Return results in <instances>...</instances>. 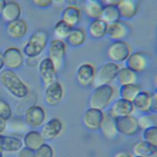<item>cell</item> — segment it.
<instances>
[{
    "label": "cell",
    "instance_id": "6da1fadb",
    "mask_svg": "<svg viewBox=\"0 0 157 157\" xmlns=\"http://www.w3.org/2000/svg\"><path fill=\"white\" fill-rule=\"evenodd\" d=\"M0 82L4 88L16 98L23 99L29 94L28 85L13 70H2L0 73Z\"/></svg>",
    "mask_w": 157,
    "mask_h": 157
},
{
    "label": "cell",
    "instance_id": "7a4b0ae2",
    "mask_svg": "<svg viewBox=\"0 0 157 157\" xmlns=\"http://www.w3.org/2000/svg\"><path fill=\"white\" fill-rule=\"evenodd\" d=\"M48 43V32L44 29H37L31 34L21 51L26 57L37 58L47 47Z\"/></svg>",
    "mask_w": 157,
    "mask_h": 157
},
{
    "label": "cell",
    "instance_id": "3957f363",
    "mask_svg": "<svg viewBox=\"0 0 157 157\" xmlns=\"http://www.w3.org/2000/svg\"><path fill=\"white\" fill-rule=\"evenodd\" d=\"M114 93V88L110 84L95 86L89 97V107L101 110L105 109L113 98Z\"/></svg>",
    "mask_w": 157,
    "mask_h": 157
},
{
    "label": "cell",
    "instance_id": "277c9868",
    "mask_svg": "<svg viewBox=\"0 0 157 157\" xmlns=\"http://www.w3.org/2000/svg\"><path fill=\"white\" fill-rule=\"evenodd\" d=\"M120 66L117 63L108 61L102 64L96 71L93 82L94 86L110 84L116 79Z\"/></svg>",
    "mask_w": 157,
    "mask_h": 157
},
{
    "label": "cell",
    "instance_id": "5b68a950",
    "mask_svg": "<svg viewBox=\"0 0 157 157\" xmlns=\"http://www.w3.org/2000/svg\"><path fill=\"white\" fill-rule=\"evenodd\" d=\"M47 54L58 72L63 69L66 55V44L64 40L57 39L50 40L47 46Z\"/></svg>",
    "mask_w": 157,
    "mask_h": 157
},
{
    "label": "cell",
    "instance_id": "8992f818",
    "mask_svg": "<svg viewBox=\"0 0 157 157\" xmlns=\"http://www.w3.org/2000/svg\"><path fill=\"white\" fill-rule=\"evenodd\" d=\"M106 53L109 61L117 64L125 62L131 53L130 46L124 40L112 41Z\"/></svg>",
    "mask_w": 157,
    "mask_h": 157
},
{
    "label": "cell",
    "instance_id": "52a82bcc",
    "mask_svg": "<svg viewBox=\"0 0 157 157\" xmlns=\"http://www.w3.org/2000/svg\"><path fill=\"white\" fill-rule=\"evenodd\" d=\"M38 71L40 80L44 88L58 80V71L53 62L48 56L39 61Z\"/></svg>",
    "mask_w": 157,
    "mask_h": 157
},
{
    "label": "cell",
    "instance_id": "ba28073f",
    "mask_svg": "<svg viewBox=\"0 0 157 157\" xmlns=\"http://www.w3.org/2000/svg\"><path fill=\"white\" fill-rule=\"evenodd\" d=\"M115 120L118 133L132 136L137 134L140 130L137 118L131 115L116 117Z\"/></svg>",
    "mask_w": 157,
    "mask_h": 157
},
{
    "label": "cell",
    "instance_id": "9c48e42d",
    "mask_svg": "<svg viewBox=\"0 0 157 157\" xmlns=\"http://www.w3.org/2000/svg\"><path fill=\"white\" fill-rule=\"evenodd\" d=\"M96 68L90 62L80 64L77 69L75 78L77 83L82 87H88L93 85Z\"/></svg>",
    "mask_w": 157,
    "mask_h": 157
},
{
    "label": "cell",
    "instance_id": "30bf717a",
    "mask_svg": "<svg viewBox=\"0 0 157 157\" xmlns=\"http://www.w3.org/2000/svg\"><path fill=\"white\" fill-rule=\"evenodd\" d=\"M4 66L6 69L15 70L20 68L25 61L24 55L19 48L9 47L2 52Z\"/></svg>",
    "mask_w": 157,
    "mask_h": 157
},
{
    "label": "cell",
    "instance_id": "8fae6325",
    "mask_svg": "<svg viewBox=\"0 0 157 157\" xmlns=\"http://www.w3.org/2000/svg\"><path fill=\"white\" fill-rule=\"evenodd\" d=\"M25 121L26 123L33 128L41 126L46 118V113L44 109L37 105L30 106L25 111Z\"/></svg>",
    "mask_w": 157,
    "mask_h": 157
},
{
    "label": "cell",
    "instance_id": "7c38bea8",
    "mask_svg": "<svg viewBox=\"0 0 157 157\" xmlns=\"http://www.w3.org/2000/svg\"><path fill=\"white\" fill-rule=\"evenodd\" d=\"M64 96V88L62 84L56 80L45 88L44 100L48 105L58 104Z\"/></svg>",
    "mask_w": 157,
    "mask_h": 157
},
{
    "label": "cell",
    "instance_id": "4fadbf2b",
    "mask_svg": "<svg viewBox=\"0 0 157 157\" xmlns=\"http://www.w3.org/2000/svg\"><path fill=\"white\" fill-rule=\"evenodd\" d=\"M104 117L102 110L88 108L82 116V122L84 126L90 130H98Z\"/></svg>",
    "mask_w": 157,
    "mask_h": 157
},
{
    "label": "cell",
    "instance_id": "5bb4252c",
    "mask_svg": "<svg viewBox=\"0 0 157 157\" xmlns=\"http://www.w3.org/2000/svg\"><path fill=\"white\" fill-rule=\"evenodd\" d=\"M125 66L136 73L145 71L148 66V61L146 55L139 51L131 53L125 61Z\"/></svg>",
    "mask_w": 157,
    "mask_h": 157
},
{
    "label": "cell",
    "instance_id": "9a60e30c",
    "mask_svg": "<svg viewBox=\"0 0 157 157\" xmlns=\"http://www.w3.org/2000/svg\"><path fill=\"white\" fill-rule=\"evenodd\" d=\"M6 33L8 37L13 40H19L25 37L28 30L26 21L20 18L6 23Z\"/></svg>",
    "mask_w": 157,
    "mask_h": 157
},
{
    "label": "cell",
    "instance_id": "2e32d148",
    "mask_svg": "<svg viewBox=\"0 0 157 157\" xmlns=\"http://www.w3.org/2000/svg\"><path fill=\"white\" fill-rule=\"evenodd\" d=\"M129 34V28L121 20L108 24L106 36L112 41L123 40Z\"/></svg>",
    "mask_w": 157,
    "mask_h": 157
},
{
    "label": "cell",
    "instance_id": "e0dca14e",
    "mask_svg": "<svg viewBox=\"0 0 157 157\" xmlns=\"http://www.w3.org/2000/svg\"><path fill=\"white\" fill-rule=\"evenodd\" d=\"M63 128V123L60 119L55 117L44 124L40 132L44 140H52L59 136L62 132Z\"/></svg>",
    "mask_w": 157,
    "mask_h": 157
},
{
    "label": "cell",
    "instance_id": "ac0fdd59",
    "mask_svg": "<svg viewBox=\"0 0 157 157\" xmlns=\"http://www.w3.org/2000/svg\"><path fill=\"white\" fill-rule=\"evenodd\" d=\"M134 110L132 101L119 98L111 105L108 113L114 118L130 115Z\"/></svg>",
    "mask_w": 157,
    "mask_h": 157
},
{
    "label": "cell",
    "instance_id": "d6986e66",
    "mask_svg": "<svg viewBox=\"0 0 157 157\" xmlns=\"http://www.w3.org/2000/svg\"><path fill=\"white\" fill-rule=\"evenodd\" d=\"M61 20L72 28L76 27L81 20V10L77 4L66 6L61 12Z\"/></svg>",
    "mask_w": 157,
    "mask_h": 157
},
{
    "label": "cell",
    "instance_id": "ffe728a7",
    "mask_svg": "<svg viewBox=\"0 0 157 157\" xmlns=\"http://www.w3.org/2000/svg\"><path fill=\"white\" fill-rule=\"evenodd\" d=\"M21 13L22 9L18 2L14 1H7L2 12L1 18L7 23L20 18Z\"/></svg>",
    "mask_w": 157,
    "mask_h": 157
},
{
    "label": "cell",
    "instance_id": "44dd1931",
    "mask_svg": "<svg viewBox=\"0 0 157 157\" xmlns=\"http://www.w3.org/2000/svg\"><path fill=\"white\" fill-rule=\"evenodd\" d=\"M107 25L100 18L91 20L87 28V33L91 39H101L107 34Z\"/></svg>",
    "mask_w": 157,
    "mask_h": 157
},
{
    "label": "cell",
    "instance_id": "7402d4cb",
    "mask_svg": "<svg viewBox=\"0 0 157 157\" xmlns=\"http://www.w3.org/2000/svg\"><path fill=\"white\" fill-rule=\"evenodd\" d=\"M99 129L105 138L110 140L115 139L118 134L115 118L108 112L104 113V118Z\"/></svg>",
    "mask_w": 157,
    "mask_h": 157
},
{
    "label": "cell",
    "instance_id": "603a6c76",
    "mask_svg": "<svg viewBox=\"0 0 157 157\" xmlns=\"http://www.w3.org/2000/svg\"><path fill=\"white\" fill-rule=\"evenodd\" d=\"M117 7L120 19L124 20L133 18L136 15L139 8L137 0H123Z\"/></svg>",
    "mask_w": 157,
    "mask_h": 157
},
{
    "label": "cell",
    "instance_id": "cb8c5ba5",
    "mask_svg": "<svg viewBox=\"0 0 157 157\" xmlns=\"http://www.w3.org/2000/svg\"><path fill=\"white\" fill-rule=\"evenodd\" d=\"M0 145L3 151L17 152L23 148V142L21 139L17 137L0 134Z\"/></svg>",
    "mask_w": 157,
    "mask_h": 157
},
{
    "label": "cell",
    "instance_id": "d4e9b609",
    "mask_svg": "<svg viewBox=\"0 0 157 157\" xmlns=\"http://www.w3.org/2000/svg\"><path fill=\"white\" fill-rule=\"evenodd\" d=\"M132 150L134 156L153 157L157 155V147L143 140L136 143Z\"/></svg>",
    "mask_w": 157,
    "mask_h": 157
},
{
    "label": "cell",
    "instance_id": "484cf974",
    "mask_svg": "<svg viewBox=\"0 0 157 157\" xmlns=\"http://www.w3.org/2000/svg\"><path fill=\"white\" fill-rule=\"evenodd\" d=\"M23 142L25 147L36 151L44 143V139L40 132L33 130L25 135Z\"/></svg>",
    "mask_w": 157,
    "mask_h": 157
},
{
    "label": "cell",
    "instance_id": "4316f807",
    "mask_svg": "<svg viewBox=\"0 0 157 157\" xmlns=\"http://www.w3.org/2000/svg\"><path fill=\"white\" fill-rule=\"evenodd\" d=\"M151 94L146 91H140L132 101L134 109L142 113H148Z\"/></svg>",
    "mask_w": 157,
    "mask_h": 157
},
{
    "label": "cell",
    "instance_id": "83f0119b",
    "mask_svg": "<svg viewBox=\"0 0 157 157\" xmlns=\"http://www.w3.org/2000/svg\"><path fill=\"white\" fill-rule=\"evenodd\" d=\"M86 36L85 31L80 28L74 27L72 29L66 39L67 44L72 47H78L84 44Z\"/></svg>",
    "mask_w": 157,
    "mask_h": 157
},
{
    "label": "cell",
    "instance_id": "f1b7e54d",
    "mask_svg": "<svg viewBox=\"0 0 157 157\" xmlns=\"http://www.w3.org/2000/svg\"><path fill=\"white\" fill-rule=\"evenodd\" d=\"M116 80L120 86L136 83L137 80V73L124 66L120 68Z\"/></svg>",
    "mask_w": 157,
    "mask_h": 157
},
{
    "label": "cell",
    "instance_id": "f546056e",
    "mask_svg": "<svg viewBox=\"0 0 157 157\" xmlns=\"http://www.w3.org/2000/svg\"><path fill=\"white\" fill-rule=\"evenodd\" d=\"M104 4L101 1H85L84 12L85 15L91 20L101 17Z\"/></svg>",
    "mask_w": 157,
    "mask_h": 157
},
{
    "label": "cell",
    "instance_id": "4dcf8cb0",
    "mask_svg": "<svg viewBox=\"0 0 157 157\" xmlns=\"http://www.w3.org/2000/svg\"><path fill=\"white\" fill-rule=\"evenodd\" d=\"M100 18L107 24L121 20L118 7L111 5H104Z\"/></svg>",
    "mask_w": 157,
    "mask_h": 157
},
{
    "label": "cell",
    "instance_id": "1f68e13d",
    "mask_svg": "<svg viewBox=\"0 0 157 157\" xmlns=\"http://www.w3.org/2000/svg\"><path fill=\"white\" fill-rule=\"evenodd\" d=\"M140 91V86L138 85L132 83L120 86L118 94L120 98L132 101Z\"/></svg>",
    "mask_w": 157,
    "mask_h": 157
},
{
    "label": "cell",
    "instance_id": "d6a6232c",
    "mask_svg": "<svg viewBox=\"0 0 157 157\" xmlns=\"http://www.w3.org/2000/svg\"><path fill=\"white\" fill-rule=\"evenodd\" d=\"M73 28L65 23L62 20L58 21L53 28V34L55 39L64 40L68 37Z\"/></svg>",
    "mask_w": 157,
    "mask_h": 157
},
{
    "label": "cell",
    "instance_id": "836d02e7",
    "mask_svg": "<svg viewBox=\"0 0 157 157\" xmlns=\"http://www.w3.org/2000/svg\"><path fill=\"white\" fill-rule=\"evenodd\" d=\"M142 137L143 140L157 147V126H150L143 129Z\"/></svg>",
    "mask_w": 157,
    "mask_h": 157
},
{
    "label": "cell",
    "instance_id": "e575fe53",
    "mask_svg": "<svg viewBox=\"0 0 157 157\" xmlns=\"http://www.w3.org/2000/svg\"><path fill=\"white\" fill-rule=\"evenodd\" d=\"M12 110L9 104L4 99H0V117L6 120L12 118Z\"/></svg>",
    "mask_w": 157,
    "mask_h": 157
},
{
    "label": "cell",
    "instance_id": "d590c367",
    "mask_svg": "<svg viewBox=\"0 0 157 157\" xmlns=\"http://www.w3.org/2000/svg\"><path fill=\"white\" fill-rule=\"evenodd\" d=\"M36 157H54V150L51 145L44 143L36 151Z\"/></svg>",
    "mask_w": 157,
    "mask_h": 157
},
{
    "label": "cell",
    "instance_id": "8d00e7d4",
    "mask_svg": "<svg viewBox=\"0 0 157 157\" xmlns=\"http://www.w3.org/2000/svg\"><path fill=\"white\" fill-rule=\"evenodd\" d=\"M138 124L140 129H144L150 126H153V121L150 113H147L137 118Z\"/></svg>",
    "mask_w": 157,
    "mask_h": 157
},
{
    "label": "cell",
    "instance_id": "74e56055",
    "mask_svg": "<svg viewBox=\"0 0 157 157\" xmlns=\"http://www.w3.org/2000/svg\"><path fill=\"white\" fill-rule=\"evenodd\" d=\"M32 4L40 9H47L53 5L52 0H31Z\"/></svg>",
    "mask_w": 157,
    "mask_h": 157
},
{
    "label": "cell",
    "instance_id": "f35d334b",
    "mask_svg": "<svg viewBox=\"0 0 157 157\" xmlns=\"http://www.w3.org/2000/svg\"><path fill=\"white\" fill-rule=\"evenodd\" d=\"M17 157H36V151L26 147H24L18 151Z\"/></svg>",
    "mask_w": 157,
    "mask_h": 157
},
{
    "label": "cell",
    "instance_id": "ab89813d",
    "mask_svg": "<svg viewBox=\"0 0 157 157\" xmlns=\"http://www.w3.org/2000/svg\"><path fill=\"white\" fill-rule=\"evenodd\" d=\"M149 112L151 113H157V93L155 92L151 94Z\"/></svg>",
    "mask_w": 157,
    "mask_h": 157
},
{
    "label": "cell",
    "instance_id": "60d3db41",
    "mask_svg": "<svg viewBox=\"0 0 157 157\" xmlns=\"http://www.w3.org/2000/svg\"><path fill=\"white\" fill-rule=\"evenodd\" d=\"M25 62L26 66H28V67H33L38 66L39 61L37 59V58L26 57Z\"/></svg>",
    "mask_w": 157,
    "mask_h": 157
},
{
    "label": "cell",
    "instance_id": "b9f144b4",
    "mask_svg": "<svg viewBox=\"0 0 157 157\" xmlns=\"http://www.w3.org/2000/svg\"><path fill=\"white\" fill-rule=\"evenodd\" d=\"M123 0H102V2L104 5H111L118 6Z\"/></svg>",
    "mask_w": 157,
    "mask_h": 157
},
{
    "label": "cell",
    "instance_id": "7bdbcfd3",
    "mask_svg": "<svg viewBox=\"0 0 157 157\" xmlns=\"http://www.w3.org/2000/svg\"><path fill=\"white\" fill-rule=\"evenodd\" d=\"M7 120L0 117V134L3 133L7 127Z\"/></svg>",
    "mask_w": 157,
    "mask_h": 157
},
{
    "label": "cell",
    "instance_id": "ee69618b",
    "mask_svg": "<svg viewBox=\"0 0 157 157\" xmlns=\"http://www.w3.org/2000/svg\"><path fill=\"white\" fill-rule=\"evenodd\" d=\"M113 157H132V156L126 151H120L116 153Z\"/></svg>",
    "mask_w": 157,
    "mask_h": 157
},
{
    "label": "cell",
    "instance_id": "f6af8a7d",
    "mask_svg": "<svg viewBox=\"0 0 157 157\" xmlns=\"http://www.w3.org/2000/svg\"><path fill=\"white\" fill-rule=\"evenodd\" d=\"M53 4H55L57 6H61L67 2V0H52Z\"/></svg>",
    "mask_w": 157,
    "mask_h": 157
},
{
    "label": "cell",
    "instance_id": "bcb514c9",
    "mask_svg": "<svg viewBox=\"0 0 157 157\" xmlns=\"http://www.w3.org/2000/svg\"><path fill=\"white\" fill-rule=\"evenodd\" d=\"M4 57L2 52H0V71L3 70L4 67Z\"/></svg>",
    "mask_w": 157,
    "mask_h": 157
},
{
    "label": "cell",
    "instance_id": "7dc6e473",
    "mask_svg": "<svg viewBox=\"0 0 157 157\" xmlns=\"http://www.w3.org/2000/svg\"><path fill=\"white\" fill-rule=\"evenodd\" d=\"M6 2H7L6 0H0V17Z\"/></svg>",
    "mask_w": 157,
    "mask_h": 157
},
{
    "label": "cell",
    "instance_id": "c3c4849f",
    "mask_svg": "<svg viewBox=\"0 0 157 157\" xmlns=\"http://www.w3.org/2000/svg\"><path fill=\"white\" fill-rule=\"evenodd\" d=\"M150 113L151 115L153 125L157 126V113Z\"/></svg>",
    "mask_w": 157,
    "mask_h": 157
},
{
    "label": "cell",
    "instance_id": "681fc988",
    "mask_svg": "<svg viewBox=\"0 0 157 157\" xmlns=\"http://www.w3.org/2000/svg\"><path fill=\"white\" fill-rule=\"evenodd\" d=\"M153 87L155 90V92L157 93V74L155 75L153 80Z\"/></svg>",
    "mask_w": 157,
    "mask_h": 157
},
{
    "label": "cell",
    "instance_id": "f907efd6",
    "mask_svg": "<svg viewBox=\"0 0 157 157\" xmlns=\"http://www.w3.org/2000/svg\"><path fill=\"white\" fill-rule=\"evenodd\" d=\"M79 0H67V2L69 4H77Z\"/></svg>",
    "mask_w": 157,
    "mask_h": 157
},
{
    "label": "cell",
    "instance_id": "816d5d0a",
    "mask_svg": "<svg viewBox=\"0 0 157 157\" xmlns=\"http://www.w3.org/2000/svg\"><path fill=\"white\" fill-rule=\"evenodd\" d=\"M0 157H3V150L0 145Z\"/></svg>",
    "mask_w": 157,
    "mask_h": 157
},
{
    "label": "cell",
    "instance_id": "f5cc1de1",
    "mask_svg": "<svg viewBox=\"0 0 157 157\" xmlns=\"http://www.w3.org/2000/svg\"><path fill=\"white\" fill-rule=\"evenodd\" d=\"M101 1L102 0H85V1Z\"/></svg>",
    "mask_w": 157,
    "mask_h": 157
},
{
    "label": "cell",
    "instance_id": "db71d44e",
    "mask_svg": "<svg viewBox=\"0 0 157 157\" xmlns=\"http://www.w3.org/2000/svg\"><path fill=\"white\" fill-rule=\"evenodd\" d=\"M134 157H144V156H134Z\"/></svg>",
    "mask_w": 157,
    "mask_h": 157
},
{
    "label": "cell",
    "instance_id": "11a10c76",
    "mask_svg": "<svg viewBox=\"0 0 157 157\" xmlns=\"http://www.w3.org/2000/svg\"><path fill=\"white\" fill-rule=\"evenodd\" d=\"M156 53H157V45H156Z\"/></svg>",
    "mask_w": 157,
    "mask_h": 157
}]
</instances>
